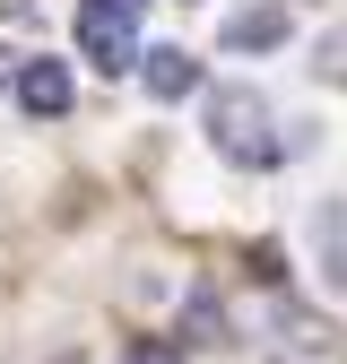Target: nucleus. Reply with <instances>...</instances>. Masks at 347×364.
<instances>
[{"label": "nucleus", "mask_w": 347, "mask_h": 364, "mask_svg": "<svg viewBox=\"0 0 347 364\" xmlns=\"http://www.w3.org/2000/svg\"><path fill=\"white\" fill-rule=\"evenodd\" d=\"M208 139L226 148L235 165H269V156H278V139H269V105H260L252 87H217V96H208Z\"/></svg>", "instance_id": "nucleus-1"}, {"label": "nucleus", "mask_w": 347, "mask_h": 364, "mask_svg": "<svg viewBox=\"0 0 347 364\" xmlns=\"http://www.w3.org/2000/svg\"><path fill=\"white\" fill-rule=\"evenodd\" d=\"M78 53L96 61L105 78H122V70H139V26H130L122 9H96V0H78Z\"/></svg>", "instance_id": "nucleus-2"}, {"label": "nucleus", "mask_w": 347, "mask_h": 364, "mask_svg": "<svg viewBox=\"0 0 347 364\" xmlns=\"http://www.w3.org/2000/svg\"><path fill=\"white\" fill-rule=\"evenodd\" d=\"M139 87H148L156 105H183L191 87H200V61L183 53V43H156V53H139Z\"/></svg>", "instance_id": "nucleus-3"}, {"label": "nucleus", "mask_w": 347, "mask_h": 364, "mask_svg": "<svg viewBox=\"0 0 347 364\" xmlns=\"http://www.w3.org/2000/svg\"><path fill=\"white\" fill-rule=\"evenodd\" d=\"M18 105L35 113V122H53V113H70V70L43 53V61H18Z\"/></svg>", "instance_id": "nucleus-4"}, {"label": "nucleus", "mask_w": 347, "mask_h": 364, "mask_svg": "<svg viewBox=\"0 0 347 364\" xmlns=\"http://www.w3.org/2000/svg\"><path fill=\"white\" fill-rule=\"evenodd\" d=\"M269 43H287V9H278V0H260V9H235V18H226V53H269Z\"/></svg>", "instance_id": "nucleus-5"}, {"label": "nucleus", "mask_w": 347, "mask_h": 364, "mask_svg": "<svg viewBox=\"0 0 347 364\" xmlns=\"http://www.w3.org/2000/svg\"><path fill=\"white\" fill-rule=\"evenodd\" d=\"M252 278H269V287H278V278H287V252H278V243H260V252H252Z\"/></svg>", "instance_id": "nucleus-6"}, {"label": "nucleus", "mask_w": 347, "mask_h": 364, "mask_svg": "<svg viewBox=\"0 0 347 364\" xmlns=\"http://www.w3.org/2000/svg\"><path fill=\"white\" fill-rule=\"evenodd\" d=\"M0 18H9V26H26V18H35V0H0Z\"/></svg>", "instance_id": "nucleus-7"}, {"label": "nucleus", "mask_w": 347, "mask_h": 364, "mask_svg": "<svg viewBox=\"0 0 347 364\" xmlns=\"http://www.w3.org/2000/svg\"><path fill=\"white\" fill-rule=\"evenodd\" d=\"M130 364H183V355H174V347H139V355H130Z\"/></svg>", "instance_id": "nucleus-8"}, {"label": "nucleus", "mask_w": 347, "mask_h": 364, "mask_svg": "<svg viewBox=\"0 0 347 364\" xmlns=\"http://www.w3.org/2000/svg\"><path fill=\"white\" fill-rule=\"evenodd\" d=\"M96 9H122V18H139V9H148V0H96Z\"/></svg>", "instance_id": "nucleus-9"}, {"label": "nucleus", "mask_w": 347, "mask_h": 364, "mask_svg": "<svg viewBox=\"0 0 347 364\" xmlns=\"http://www.w3.org/2000/svg\"><path fill=\"white\" fill-rule=\"evenodd\" d=\"M9 78H18V53H9V43H0V87H9Z\"/></svg>", "instance_id": "nucleus-10"}, {"label": "nucleus", "mask_w": 347, "mask_h": 364, "mask_svg": "<svg viewBox=\"0 0 347 364\" xmlns=\"http://www.w3.org/2000/svg\"><path fill=\"white\" fill-rule=\"evenodd\" d=\"M330 278H338V287H347V252H338V269H330Z\"/></svg>", "instance_id": "nucleus-11"}]
</instances>
